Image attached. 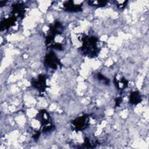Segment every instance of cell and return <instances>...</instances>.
Here are the masks:
<instances>
[{"mask_svg":"<svg viewBox=\"0 0 149 149\" xmlns=\"http://www.w3.org/2000/svg\"><path fill=\"white\" fill-rule=\"evenodd\" d=\"M115 81H116V86H117V87L118 88V89H120V90H122L123 89L124 87H125L127 85L126 83H127V81L121 77L120 79H118L116 77L115 78Z\"/></svg>","mask_w":149,"mask_h":149,"instance_id":"cell-4","label":"cell"},{"mask_svg":"<svg viewBox=\"0 0 149 149\" xmlns=\"http://www.w3.org/2000/svg\"><path fill=\"white\" fill-rule=\"evenodd\" d=\"M87 117L84 115L75 120V121L73 122V126L77 130H80L81 129H84L87 126Z\"/></svg>","mask_w":149,"mask_h":149,"instance_id":"cell-3","label":"cell"},{"mask_svg":"<svg viewBox=\"0 0 149 149\" xmlns=\"http://www.w3.org/2000/svg\"><path fill=\"white\" fill-rule=\"evenodd\" d=\"M84 41L82 47V51L86 55L94 57L97 54L98 48L97 47L98 39L94 37H86L84 38Z\"/></svg>","mask_w":149,"mask_h":149,"instance_id":"cell-1","label":"cell"},{"mask_svg":"<svg viewBox=\"0 0 149 149\" xmlns=\"http://www.w3.org/2000/svg\"><path fill=\"white\" fill-rule=\"evenodd\" d=\"M45 62L47 66L54 69H56L58 64H59L58 59H57L55 54L52 52H51L48 55H47L45 59Z\"/></svg>","mask_w":149,"mask_h":149,"instance_id":"cell-2","label":"cell"},{"mask_svg":"<svg viewBox=\"0 0 149 149\" xmlns=\"http://www.w3.org/2000/svg\"><path fill=\"white\" fill-rule=\"evenodd\" d=\"M130 102L132 104H136L141 101V96L137 92L133 93L130 95Z\"/></svg>","mask_w":149,"mask_h":149,"instance_id":"cell-5","label":"cell"}]
</instances>
